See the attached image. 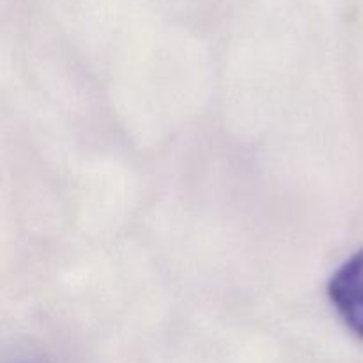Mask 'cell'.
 Here are the masks:
<instances>
[{
  "label": "cell",
  "mask_w": 363,
  "mask_h": 363,
  "mask_svg": "<svg viewBox=\"0 0 363 363\" xmlns=\"http://www.w3.org/2000/svg\"><path fill=\"white\" fill-rule=\"evenodd\" d=\"M328 298L347 330L363 340V250L337 268L328 282Z\"/></svg>",
  "instance_id": "cell-1"
}]
</instances>
